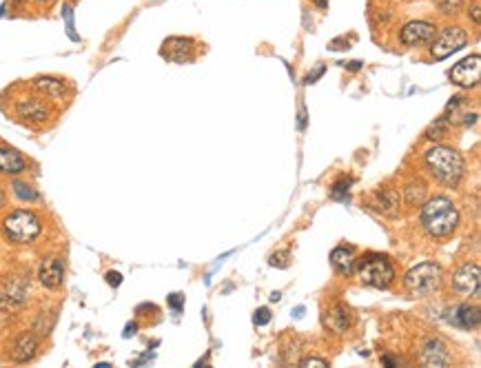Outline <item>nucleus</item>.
<instances>
[{"mask_svg": "<svg viewBox=\"0 0 481 368\" xmlns=\"http://www.w3.org/2000/svg\"><path fill=\"white\" fill-rule=\"evenodd\" d=\"M459 224V213L455 202L446 195L428 200L421 209V227L433 237H448Z\"/></svg>", "mask_w": 481, "mask_h": 368, "instance_id": "1", "label": "nucleus"}, {"mask_svg": "<svg viewBox=\"0 0 481 368\" xmlns=\"http://www.w3.org/2000/svg\"><path fill=\"white\" fill-rule=\"evenodd\" d=\"M426 167H428L431 175L437 182L446 184V187H457L466 171V164H464L461 153L450 149V146H441V144L426 151Z\"/></svg>", "mask_w": 481, "mask_h": 368, "instance_id": "2", "label": "nucleus"}, {"mask_svg": "<svg viewBox=\"0 0 481 368\" xmlns=\"http://www.w3.org/2000/svg\"><path fill=\"white\" fill-rule=\"evenodd\" d=\"M43 224L36 213L27 209H16L3 220V235L11 244H29L40 235Z\"/></svg>", "mask_w": 481, "mask_h": 368, "instance_id": "3", "label": "nucleus"}, {"mask_svg": "<svg viewBox=\"0 0 481 368\" xmlns=\"http://www.w3.org/2000/svg\"><path fill=\"white\" fill-rule=\"evenodd\" d=\"M357 275L360 282L364 286H373V288H388L395 280V269L391 264L386 255H364L360 264H357Z\"/></svg>", "mask_w": 481, "mask_h": 368, "instance_id": "4", "label": "nucleus"}, {"mask_svg": "<svg viewBox=\"0 0 481 368\" xmlns=\"http://www.w3.org/2000/svg\"><path fill=\"white\" fill-rule=\"evenodd\" d=\"M441 266L435 262H421L413 266L404 278V286L413 298H428L441 286Z\"/></svg>", "mask_w": 481, "mask_h": 368, "instance_id": "5", "label": "nucleus"}, {"mask_svg": "<svg viewBox=\"0 0 481 368\" xmlns=\"http://www.w3.org/2000/svg\"><path fill=\"white\" fill-rule=\"evenodd\" d=\"M470 40V36L464 27L459 25H446L441 27L439 31H435L433 40L428 43L431 45V53L435 60H443L457 53L459 49H464Z\"/></svg>", "mask_w": 481, "mask_h": 368, "instance_id": "6", "label": "nucleus"}, {"mask_svg": "<svg viewBox=\"0 0 481 368\" xmlns=\"http://www.w3.org/2000/svg\"><path fill=\"white\" fill-rule=\"evenodd\" d=\"M435 31H437V27L428 21H411L401 27L399 40L406 47H421V45H428L433 40Z\"/></svg>", "mask_w": 481, "mask_h": 368, "instance_id": "7", "label": "nucleus"}, {"mask_svg": "<svg viewBox=\"0 0 481 368\" xmlns=\"http://www.w3.org/2000/svg\"><path fill=\"white\" fill-rule=\"evenodd\" d=\"M479 76H481V58L477 56V53H472V56L457 63L453 67V71H450V80L457 87H464V89L477 87L479 85Z\"/></svg>", "mask_w": 481, "mask_h": 368, "instance_id": "8", "label": "nucleus"}, {"mask_svg": "<svg viewBox=\"0 0 481 368\" xmlns=\"http://www.w3.org/2000/svg\"><path fill=\"white\" fill-rule=\"evenodd\" d=\"M453 291L461 298H475L479 293V266L464 264L453 275Z\"/></svg>", "mask_w": 481, "mask_h": 368, "instance_id": "9", "label": "nucleus"}, {"mask_svg": "<svg viewBox=\"0 0 481 368\" xmlns=\"http://www.w3.org/2000/svg\"><path fill=\"white\" fill-rule=\"evenodd\" d=\"M446 322L461 328V330H475L481 322V315H479V308L477 306H470V304H457L453 308L446 310Z\"/></svg>", "mask_w": 481, "mask_h": 368, "instance_id": "10", "label": "nucleus"}, {"mask_svg": "<svg viewBox=\"0 0 481 368\" xmlns=\"http://www.w3.org/2000/svg\"><path fill=\"white\" fill-rule=\"evenodd\" d=\"M16 114L29 122H45L51 116V104L40 98H25L16 104Z\"/></svg>", "mask_w": 481, "mask_h": 368, "instance_id": "11", "label": "nucleus"}, {"mask_svg": "<svg viewBox=\"0 0 481 368\" xmlns=\"http://www.w3.org/2000/svg\"><path fill=\"white\" fill-rule=\"evenodd\" d=\"M195 43L191 38H169L162 47V56L171 63H189L193 60Z\"/></svg>", "mask_w": 481, "mask_h": 368, "instance_id": "12", "label": "nucleus"}, {"mask_svg": "<svg viewBox=\"0 0 481 368\" xmlns=\"http://www.w3.org/2000/svg\"><path fill=\"white\" fill-rule=\"evenodd\" d=\"M36 353H38V337H36L33 333H21L9 346V355L13 362H29L36 357Z\"/></svg>", "mask_w": 481, "mask_h": 368, "instance_id": "13", "label": "nucleus"}, {"mask_svg": "<svg viewBox=\"0 0 481 368\" xmlns=\"http://www.w3.org/2000/svg\"><path fill=\"white\" fill-rule=\"evenodd\" d=\"M38 278L43 282V286L47 288H58L65 280V264L58 260V257H47V260L40 264Z\"/></svg>", "mask_w": 481, "mask_h": 368, "instance_id": "14", "label": "nucleus"}, {"mask_svg": "<svg viewBox=\"0 0 481 368\" xmlns=\"http://www.w3.org/2000/svg\"><path fill=\"white\" fill-rule=\"evenodd\" d=\"M324 326L330 330V333H335V335L346 333L348 326H350V310L346 306H342V304L330 306L324 313Z\"/></svg>", "mask_w": 481, "mask_h": 368, "instance_id": "15", "label": "nucleus"}, {"mask_svg": "<svg viewBox=\"0 0 481 368\" xmlns=\"http://www.w3.org/2000/svg\"><path fill=\"white\" fill-rule=\"evenodd\" d=\"M25 167H27V162L21 153L13 149H7V146H0V173L18 175L25 171Z\"/></svg>", "mask_w": 481, "mask_h": 368, "instance_id": "16", "label": "nucleus"}, {"mask_svg": "<svg viewBox=\"0 0 481 368\" xmlns=\"http://www.w3.org/2000/svg\"><path fill=\"white\" fill-rule=\"evenodd\" d=\"M31 85H33L36 91H40V94H45L51 100H63L67 96V85L63 80H58V78H49V76L36 78Z\"/></svg>", "mask_w": 481, "mask_h": 368, "instance_id": "17", "label": "nucleus"}, {"mask_svg": "<svg viewBox=\"0 0 481 368\" xmlns=\"http://www.w3.org/2000/svg\"><path fill=\"white\" fill-rule=\"evenodd\" d=\"M373 207L384 215H397L399 213V195L393 189H382L373 195Z\"/></svg>", "mask_w": 481, "mask_h": 368, "instance_id": "18", "label": "nucleus"}, {"mask_svg": "<svg viewBox=\"0 0 481 368\" xmlns=\"http://www.w3.org/2000/svg\"><path fill=\"white\" fill-rule=\"evenodd\" d=\"M330 264L335 266L337 273L342 275H350L355 271V251L350 247H337L330 253Z\"/></svg>", "mask_w": 481, "mask_h": 368, "instance_id": "19", "label": "nucleus"}, {"mask_svg": "<svg viewBox=\"0 0 481 368\" xmlns=\"http://www.w3.org/2000/svg\"><path fill=\"white\" fill-rule=\"evenodd\" d=\"M423 364L428 366H448L450 364V353L446 351V346L441 342H428L423 348Z\"/></svg>", "mask_w": 481, "mask_h": 368, "instance_id": "20", "label": "nucleus"}, {"mask_svg": "<svg viewBox=\"0 0 481 368\" xmlns=\"http://www.w3.org/2000/svg\"><path fill=\"white\" fill-rule=\"evenodd\" d=\"M426 193H428V187L423 180H413L406 184L404 189V195H406V202H409V207H421L423 202H426Z\"/></svg>", "mask_w": 481, "mask_h": 368, "instance_id": "21", "label": "nucleus"}, {"mask_svg": "<svg viewBox=\"0 0 481 368\" xmlns=\"http://www.w3.org/2000/svg\"><path fill=\"white\" fill-rule=\"evenodd\" d=\"M27 293H29V288H27L25 280H21V278L7 280V284H5V296H7L13 304H23V302H27V298H29Z\"/></svg>", "mask_w": 481, "mask_h": 368, "instance_id": "22", "label": "nucleus"}, {"mask_svg": "<svg viewBox=\"0 0 481 368\" xmlns=\"http://www.w3.org/2000/svg\"><path fill=\"white\" fill-rule=\"evenodd\" d=\"M13 193L21 197V200H38V191H36L33 187H29V184L25 182H13Z\"/></svg>", "mask_w": 481, "mask_h": 368, "instance_id": "23", "label": "nucleus"}, {"mask_svg": "<svg viewBox=\"0 0 481 368\" xmlns=\"http://www.w3.org/2000/svg\"><path fill=\"white\" fill-rule=\"evenodd\" d=\"M446 134H448V120L446 118H439L431 129H428V138L431 140H441V138H446Z\"/></svg>", "mask_w": 481, "mask_h": 368, "instance_id": "24", "label": "nucleus"}, {"mask_svg": "<svg viewBox=\"0 0 481 368\" xmlns=\"http://www.w3.org/2000/svg\"><path fill=\"white\" fill-rule=\"evenodd\" d=\"M435 3H437V7H439L441 13L453 16V13H457V11L461 9V5H464V0H435Z\"/></svg>", "mask_w": 481, "mask_h": 368, "instance_id": "25", "label": "nucleus"}, {"mask_svg": "<svg viewBox=\"0 0 481 368\" xmlns=\"http://www.w3.org/2000/svg\"><path fill=\"white\" fill-rule=\"evenodd\" d=\"M11 315H13V302L7 296L0 293V322L11 320Z\"/></svg>", "mask_w": 481, "mask_h": 368, "instance_id": "26", "label": "nucleus"}, {"mask_svg": "<svg viewBox=\"0 0 481 368\" xmlns=\"http://www.w3.org/2000/svg\"><path fill=\"white\" fill-rule=\"evenodd\" d=\"M253 322H255L257 326L269 324V322H271V310H269V308H257V310H255V315H253Z\"/></svg>", "mask_w": 481, "mask_h": 368, "instance_id": "27", "label": "nucleus"}, {"mask_svg": "<svg viewBox=\"0 0 481 368\" xmlns=\"http://www.w3.org/2000/svg\"><path fill=\"white\" fill-rule=\"evenodd\" d=\"M271 264H273V266H280V269H286V266H288V251L273 253V257H271Z\"/></svg>", "mask_w": 481, "mask_h": 368, "instance_id": "28", "label": "nucleus"}, {"mask_svg": "<svg viewBox=\"0 0 481 368\" xmlns=\"http://www.w3.org/2000/svg\"><path fill=\"white\" fill-rule=\"evenodd\" d=\"M348 187H350V180H342L340 184H335V189H333V197H342L344 193H348Z\"/></svg>", "mask_w": 481, "mask_h": 368, "instance_id": "29", "label": "nucleus"}, {"mask_svg": "<svg viewBox=\"0 0 481 368\" xmlns=\"http://www.w3.org/2000/svg\"><path fill=\"white\" fill-rule=\"evenodd\" d=\"M302 366L304 368H310V366H328V362L326 359H322V357H306V359H302Z\"/></svg>", "mask_w": 481, "mask_h": 368, "instance_id": "30", "label": "nucleus"}, {"mask_svg": "<svg viewBox=\"0 0 481 368\" xmlns=\"http://www.w3.org/2000/svg\"><path fill=\"white\" fill-rule=\"evenodd\" d=\"M468 16L472 18L475 25H479V0H472V5L468 7Z\"/></svg>", "mask_w": 481, "mask_h": 368, "instance_id": "31", "label": "nucleus"}, {"mask_svg": "<svg viewBox=\"0 0 481 368\" xmlns=\"http://www.w3.org/2000/svg\"><path fill=\"white\" fill-rule=\"evenodd\" d=\"M107 282H109L111 286H120V282H122V275H120V273H116V271H111V273H107Z\"/></svg>", "mask_w": 481, "mask_h": 368, "instance_id": "32", "label": "nucleus"}, {"mask_svg": "<svg viewBox=\"0 0 481 368\" xmlns=\"http://www.w3.org/2000/svg\"><path fill=\"white\" fill-rule=\"evenodd\" d=\"M169 306L173 310H180L182 308V296H180V293H173V296L169 298Z\"/></svg>", "mask_w": 481, "mask_h": 368, "instance_id": "33", "label": "nucleus"}, {"mask_svg": "<svg viewBox=\"0 0 481 368\" xmlns=\"http://www.w3.org/2000/svg\"><path fill=\"white\" fill-rule=\"evenodd\" d=\"M322 73H324V67H320V69H318V71H315V73H313V76H308V78H306V82H308V85H310V82H313V80H318V78H320V76H322Z\"/></svg>", "mask_w": 481, "mask_h": 368, "instance_id": "34", "label": "nucleus"}, {"mask_svg": "<svg viewBox=\"0 0 481 368\" xmlns=\"http://www.w3.org/2000/svg\"><path fill=\"white\" fill-rule=\"evenodd\" d=\"M136 328H138L136 324H129V326H126V330H124V337H131V335L136 333Z\"/></svg>", "mask_w": 481, "mask_h": 368, "instance_id": "35", "label": "nucleus"}, {"mask_svg": "<svg viewBox=\"0 0 481 368\" xmlns=\"http://www.w3.org/2000/svg\"><path fill=\"white\" fill-rule=\"evenodd\" d=\"M362 67V63L360 60H355V63H348V69H353V71H357Z\"/></svg>", "mask_w": 481, "mask_h": 368, "instance_id": "36", "label": "nucleus"}, {"mask_svg": "<svg viewBox=\"0 0 481 368\" xmlns=\"http://www.w3.org/2000/svg\"><path fill=\"white\" fill-rule=\"evenodd\" d=\"M318 7H322V9H326V5H328V0H313Z\"/></svg>", "mask_w": 481, "mask_h": 368, "instance_id": "37", "label": "nucleus"}, {"mask_svg": "<svg viewBox=\"0 0 481 368\" xmlns=\"http://www.w3.org/2000/svg\"><path fill=\"white\" fill-rule=\"evenodd\" d=\"M5 207V191H3V187H0V209Z\"/></svg>", "mask_w": 481, "mask_h": 368, "instance_id": "38", "label": "nucleus"}, {"mask_svg": "<svg viewBox=\"0 0 481 368\" xmlns=\"http://www.w3.org/2000/svg\"><path fill=\"white\" fill-rule=\"evenodd\" d=\"M36 3H40V5H47V3H51V0H36Z\"/></svg>", "mask_w": 481, "mask_h": 368, "instance_id": "39", "label": "nucleus"}]
</instances>
